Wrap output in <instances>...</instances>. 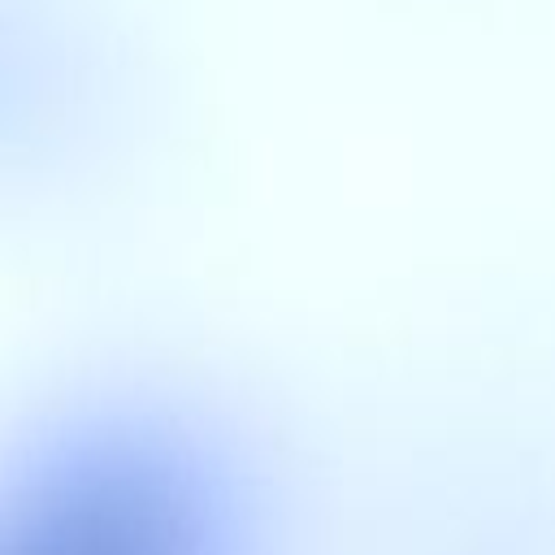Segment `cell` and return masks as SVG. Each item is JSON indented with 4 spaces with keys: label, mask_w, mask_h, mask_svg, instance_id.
<instances>
[{
    "label": "cell",
    "mask_w": 555,
    "mask_h": 555,
    "mask_svg": "<svg viewBox=\"0 0 555 555\" xmlns=\"http://www.w3.org/2000/svg\"><path fill=\"white\" fill-rule=\"evenodd\" d=\"M0 555H251V529L199 442L91 416L0 451Z\"/></svg>",
    "instance_id": "6da1fadb"
}]
</instances>
